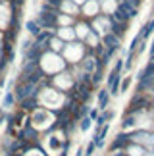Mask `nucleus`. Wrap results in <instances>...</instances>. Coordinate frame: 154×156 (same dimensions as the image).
<instances>
[{"instance_id":"f257e3e1","label":"nucleus","mask_w":154,"mask_h":156,"mask_svg":"<svg viewBox=\"0 0 154 156\" xmlns=\"http://www.w3.org/2000/svg\"><path fill=\"white\" fill-rule=\"evenodd\" d=\"M104 43H106V46H108L110 50H116L117 48V37H116L114 33L106 35V37H104Z\"/></svg>"},{"instance_id":"f03ea898","label":"nucleus","mask_w":154,"mask_h":156,"mask_svg":"<svg viewBox=\"0 0 154 156\" xmlns=\"http://www.w3.org/2000/svg\"><path fill=\"white\" fill-rule=\"evenodd\" d=\"M54 21H56L54 14H43V16H40V23H43L44 27H52V25H54Z\"/></svg>"},{"instance_id":"7ed1b4c3","label":"nucleus","mask_w":154,"mask_h":156,"mask_svg":"<svg viewBox=\"0 0 154 156\" xmlns=\"http://www.w3.org/2000/svg\"><path fill=\"white\" fill-rule=\"evenodd\" d=\"M120 8L125 12V14L129 16V17H133V16H137V8L135 6H131V4H127V2H121L120 4Z\"/></svg>"},{"instance_id":"20e7f679","label":"nucleus","mask_w":154,"mask_h":156,"mask_svg":"<svg viewBox=\"0 0 154 156\" xmlns=\"http://www.w3.org/2000/svg\"><path fill=\"white\" fill-rule=\"evenodd\" d=\"M127 141H129V137L127 135H120L117 139L114 141V145H112V151H116V148H120V147H125L127 145Z\"/></svg>"},{"instance_id":"39448f33","label":"nucleus","mask_w":154,"mask_h":156,"mask_svg":"<svg viewBox=\"0 0 154 156\" xmlns=\"http://www.w3.org/2000/svg\"><path fill=\"white\" fill-rule=\"evenodd\" d=\"M98 102H100V108H106V102H108V89L100 91V94H98Z\"/></svg>"},{"instance_id":"423d86ee","label":"nucleus","mask_w":154,"mask_h":156,"mask_svg":"<svg viewBox=\"0 0 154 156\" xmlns=\"http://www.w3.org/2000/svg\"><path fill=\"white\" fill-rule=\"evenodd\" d=\"M152 29H154V20H150L149 23H146V25H145V29H143V33H141V37H149V35L152 33Z\"/></svg>"},{"instance_id":"0eeeda50","label":"nucleus","mask_w":154,"mask_h":156,"mask_svg":"<svg viewBox=\"0 0 154 156\" xmlns=\"http://www.w3.org/2000/svg\"><path fill=\"white\" fill-rule=\"evenodd\" d=\"M27 31L31 33V35H39V25L35 21H29L27 23Z\"/></svg>"},{"instance_id":"6e6552de","label":"nucleus","mask_w":154,"mask_h":156,"mask_svg":"<svg viewBox=\"0 0 154 156\" xmlns=\"http://www.w3.org/2000/svg\"><path fill=\"white\" fill-rule=\"evenodd\" d=\"M127 17H129V16H127L121 8H117V10H116V20H117V21H125Z\"/></svg>"},{"instance_id":"1a4fd4ad","label":"nucleus","mask_w":154,"mask_h":156,"mask_svg":"<svg viewBox=\"0 0 154 156\" xmlns=\"http://www.w3.org/2000/svg\"><path fill=\"white\" fill-rule=\"evenodd\" d=\"M91 122H93L91 118H83V119H81V129H83V131H87L89 127H91Z\"/></svg>"},{"instance_id":"9d476101","label":"nucleus","mask_w":154,"mask_h":156,"mask_svg":"<svg viewBox=\"0 0 154 156\" xmlns=\"http://www.w3.org/2000/svg\"><path fill=\"white\" fill-rule=\"evenodd\" d=\"M12 102H14V94L8 93V94H6V98H4V106L8 108V106H12Z\"/></svg>"},{"instance_id":"9b49d317","label":"nucleus","mask_w":154,"mask_h":156,"mask_svg":"<svg viewBox=\"0 0 154 156\" xmlns=\"http://www.w3.org/2000/svg\"><path fill=\"white\" fill-rule=\"evenodd\" d=\"M135 122H133V118H127L125 119V122H123V129H127V127H131V125H133Z\"/></svg>"},{"instance_id":"f8f14e48","label":"nucleus","mask_w":154,"mask_h":156,"mask_svg":"<svg viewBox=\"0 0 154 156\" xmlns=\"http://www.w3.org/2000/svg\"><path fill=\"white\" fill-rule=\"evenodd\" d=\"M123 2H127V4H131V6H139L141 0H123Z\"/></svg>"},{"instance_id":"ddd939ff","label":"nucleus","mask_w":154,"mask_h":156,"mask_svg":"<svg viewBox=\"0 0 154 156\" xmlns=\"http://www.w3.org/2000/svg\"><path fill=\"white\" fill-rule=\"evenodd\" d=\"M94 147H96V145H94V143H91V145H89V148H87V156H89V154H93Z\"/></svg>"},{"instance_id":"4468645a","label":"nucleus","mask_w":154,"mask_h":156,"mask_svg":"<svg viewBox=\"0 0 154 156\" xmlns=\"http://www.w3.org/2000/svg\"><path fill=\"white\" fill-rule=\"evenodd\" d=\"M127 87H129V79H125V81H123V83H121V91H125V89H127Z\"/></svg>"},{"instance_id":"2eb2a0df","label":"nucleus","mask_w":154,"mask_h":156,"mask_svg":"<svg viewBox=\"0 0 154 156\" xmlns=\"http://www.w3.org/2000/svg\"><path fill=\"white\" fill-rule=\"evenodd\" d=\"M81 152H83V151H77V154H75V156H83V154H81Z\"/></svg>"}]
</instances>
